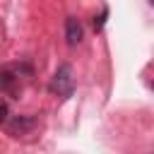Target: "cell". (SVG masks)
Segmentation results:
<instances>
[{"label": "cell", "instance_id": "cell-1", "mask_svg": "<svg viewBox=\"0 0 154 154\" xmlns=\"http://www.w3.org/2000/svg\"><path fill=\"white\" fill-rule=\"evenodd\" d=\"M51 91H53L58 99L72 96V91H75V70H72L70 63H63V65L55 70V75H53V79H51Z\"/></svg>", "mask_w": 154, "mask_h": 154}, {"label": "cell", "instance_id": "cell-2", "mask_svg": "<svg viewBox=\"0 0 154 154\" xmlns=\"http://www.w3.org/2000/svg\"><path fill=\"white\" fill-rule=\"evenodd\" d=\"M82 36H84V31H82L79 19H77V17H67V19H65V38H67V46L82 43Z\"/></svg>", "mask_w": 154, "mask_h": 154}, {"label": "cell", "instance_id": "cell-3", "mask_svg": "<svg viewBox=\"0 0 154 154\" xmlns=\"http://www.w3.org/2000/svg\"><path fill=\"white\" fill-rule=\"evenodd\" d=\"M34 125H36V120L31 116H19L7 123V130H10V135H26L34 130Z\"/></svg>", "mask_w": 154, "mask_h": 154}, {"label": "cell", "instance_id": "cell-4", "mask_svg": "<svg viewBox=\"0 0 154 154\" xmlns=\"http://www.w3.org/2000/svg\"><path fill=\"white\" fill-rule=\"evenodd\" d=\"M19 82V75L12 67H2L0 70V91H12Z\"/></svg>", "mask_w": 154, "mask_h": 154}, {"label": "cell", "instance_id": "cell-5", "mask_svg": "<svg viewBox=\"0 0 154 154\" xmlns=\"http://www.w3.org/2000/svg\"><path fill=\"white\" fill-rule=\"evenodd\" d=\"M106 17H108V10H103V12L99 14V19H94V29H96V31H101V29H103V24H106Z\"/></svg>", "mask_w": 154, "mask_h": 154}, {"label": "cell", "instance_id": "cell-6", "mask_svg": "<svg viewBox=\"0 0 154 154\" xmlns=\"http://www.w3.org/2000/svg\"><path fill=\"white\" fill-rule=\"evenodd\" d=\"M7 116H10V108H7V103H5V101H0V125H2V123H7Z\"/></svg>", "mask_w": 154, "mask_h": 154}]
</instances>
